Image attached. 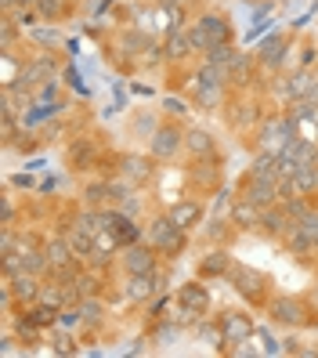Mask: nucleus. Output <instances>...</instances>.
Instances as JSON below:
<instances>
[{
  "label": "nucleus",
  "mask_w": 318,
  "mask_h": 358,
  "mask_svg": "<svg viewBox=\"0 0 318 358\" xmlns=\"http://www.w3.org/2000/svg\"><path fill=\"white\" fill-rule=\"evenodd\" d=\"M221 333H224L228 344H243V341L253 336V322L246 319L243 311H224L221 315Z\"/></svg>",
  "instance_id": "nucleus-1"
},
{
  "label": "nucleus",
  "mask_w": 318,
  "mask_h": 358,
  "mask_svg": "<svg viewBox=\"0 0 318 358\" xmlns=\"http://www.w3.org/2000/svg\"><path fill=\"white\" fill-rule=\"evenodd\" d=\"M185 145V134L178 127H159L156 138H152V156L156 159H174Z\"/></svg>",
  "instance_id": "nucleus-2"
},
{
  "label": "nucleus",
  "mask_w": 318,
  "mask_h": 358,
  "mask_svg": "<svg viewBox=\"0 0 318 358\" xmlns=\"http://www.w3.org/2000/svg\"><path fill=\"white\" fill-rule=\"evenodd\" d=\"M181 231L185 228H178L171 217H163V221H156L152 228H148V239H152L159 250H178L181 246Z\"/></svg>",
  "instance_id": "nucleus-3"
},
{
  "label": "nucleus",
  "mask_w": 318,
  "mask_h": 358,
  "mask_svg": "<svg viewBox=\"0 0 318 358\" xmlns=\"http://www.w3.org/2000/svg\"><path fill=\"white\" fill-rule=\"evenodd\" d=\"M318 188V156L296 163V174H293V192L296 196H311Z\"/></svg>",
  "instance_id": "nucleus-4"
},
{
  "label": "nucleus",
  "mask_w": 318,
  "mask_h": 358,
  "mask_svg": "<svg viewBox=\"0 0 318 358\" xmlns=\"http://www.w3.org/2000/svg\"><path fill=\"white\" fill-rule=\"evenodd\" d=\"M286 98H289V101H315V98H318V76H311V73H293L289 87H286Z\"/></svg>",
  "instance_id": "nucleus-5"
},
{
  "label": "nucleus",
  "mask_w": 318,
  "mask_h": 358,
  "mask_svg": "<svg viewBox=\"0 0 318 358\" xmlns=\"http://www.w3.org/2000/svg\"><path fill=\"white\" fill-rule=\"evenodd\" d=\"M246 199L253 203V206H261V210H268L275 199H282L279 196V181H253L250 178V188H246Z\"/></svg>",
  "instance_id": "nucleus-6"
},
{
  "label": "nucleus",
  "mask_w": 318,
  "mask_h": 358,
  "mask_svg": "<svg viewBox=\"0 0 318 358\" xmlns=\"http://www.w3.org/2000/svg\"><path fill=\"white\" fill-rule=\"evenodd\" d=\"M231 282H236V289L246 293V297H257L261 293V275L246 264H231Z\"/></svg>",
  "instance_id": "nucleus-7"
},
{
  "label": "nucleus",
  "mask_w": 318,
  "mask_h": 358,
  "mask_svg": "<svg viewBox=\"0 0 318 358\" xmlns=\"http://www.w3.org/2000/svg\"><path fill=\"white\" fill-rule=\"evenodd\" d=\"M40 289H44V286L36 282L33 271H18V275H11V293H15L18 301H36Z\"/></svg>",
  "instance_id": "nucleus-8"
},
{
  "label": "nucleus",
  "mask_w": 318,
  "mask_h": 358,
  "mask_svg": "<svg viewBox=\"0 0 318 358\" xmlns=\"http://www.w3.org/2000/svg\"><path fill=\"white\" fill-rule=\"evenodd\" d=\"M123 268L131 271V275H148V271L156 268V257H152V250H127V257H123Z\"/></svg>",
  "instance_id": "nucleus-9"
},
{
  "label": "nucleus",
  "mask_w": 318,
  "mask_h": 358,
  "mask_svg": "<svg viewBox=\"0 0 318 358\" xmlns=\"http://www.w3.org/2000/svg\"><path fill=\"white\" fill-rule=\"evenodd\" d=\"M271 319L296 326V322H304V304H301V301H275V304H271Z\"/></svg>",
  "instance_id": "nucleus-10"
},
{
  "label": "nucleus",
  "mask_w": 318,
  "mask_h": 358,
  "mask_svg": "<svg viewBox=\"0 0 318 358\" xmlns=\"http://www.w3.org/2000/svg\"><path fill=\"white\" fill-rule=\"evenodd\" d=\"M55 66H51V62L48 58H40V62H33V66L29 69H22V76H18L15 83H18V87H36V83H48V73H51Z\"/></svg>",
  "instance_id": "nucleus-11"
},
{
  "label": "nucleus",
  "mask_w": 318,
  "mask_h": 358,
  "mask_svg": "<svg viewBox=\"0 0 318 358\" xmlns=\"http://www.w3.org/2000/svg\"><path fill=\"white\" fill-rule=\"evenodd\" d=\"M199 26H203L206 36H210V48H217V44H224V40H228V22H224L221 15H203Z\"/></svg>",
  "instance_id": "nucleus-12"
},
{
  "label": "nucleus",
  "mask_w": 318,
  "mask_h": 358,
  "mask_svg": "<svg viewBox=\"0 0 318 358\" xmlns=\"http://www.w3.org/2000/svg\"><path fill=\"white\" fill-rule=\"evenodd\" d=\"M156 293V275L148 271V275H131V286H127V297L131 301H148Z\"/></svg>",
  "instance_id": "nucleus-13"
},
{
  "label": "nucleus",
  "mask_w": 318,
  "mask_h": 358,
  "mask_svg": "<svg viewBox=\"0 0 318 358\" xmlns=\"http://www.w3.org/2000/svg\"><path fill=\"white\" fill-rule=\"evenodd\" d=\"M185 149H188V152H196V156H214V141H210L206 131L192 127V131L185 134Z\"/></svg>",
  "instance_id": "nucleus-14"
},
{
  "label": "nucleus",
  "mask_w": 318,
  "mask_h": 358,
  "mask_svg": "<svg viewBox=\"0 0 318 358\" xmlns=\"http://www.w3.org/2000/svg\"><path fill=\"white\" fill-rule=\"evenodd\" d=\"M44 254H48V261H51V268H55V271L69 268V264H73V257H76L69 243H51V246L44 250Z\"/></svg>",
  "instance_id": "nucleus-15"
},
{
  "label": "nucleus",
  "mask_w": 318,
  "mask_h": 358,
  "mask_svg": "<svg viewBox=\"0 0 318 358\" xmlns=\"http://www.w3.org/2000/svg\"><path fill=\"white\" fill-rule=\"evenodd\" d=\"M33 8H36V18H44V22H55V18H62L69 11L66 0H36Z\"/></svg>",
  "instance_id": "nucleus-16"
},
{
  "label": "nucleus",
  "mask_w": 318,
  "mask_h": 358,
  "mask_svg": "<svg viewBox=\"0 0 318 358\" xmlns=\"http://www.w3.org/2000/svg\"><path fill=\"white\" fill-rule=\"evenodd\" d=\"M199 214H203L199 203H178V206L171 210V221H174L178 228H188L192 221H199Z\"/></svg>",
  "instance_id": "nucleus-17"
},
{
  "label": "nucleus",
  "mask_w": 318,
  "mask_h": 358,
  "mask_svg": "<svg viewBox=\"0 0 318 358\" xmlns=\"http://www.w3.org/2000/svg\"><path fill=\"white\" fill-rule=\"evenodd\" d=\"M261 217H264V210H261V206H253L250 199H243V203L236 206V224H243V228L261 224Z\"/></svg>",
  "instance_id": "nucleus-18"
},
{
  "label": "nucleus",
  "mask_w": 318,
  "mask_h": 358,
  "mask_svg": "<svg viewBox=\"0 0 318 358\" xmlns=\"http://www.w3.org/2000/svg\"><path fill=\"white\" fill-rule=\"evenodd\" d=\"M181 301L188 304V311L196 315V311L206 308V289H203V286H185V289H181Z\"/></svg>",
  "instance_id": "nucleus-19"
},
{
  "label": "nucleus",
  "mask_w": 318,
  "mask_h": 358,
  "mask_svg": "<svg viewBox=\"0 0 318 358\" xmlns=\"http://www.w3.org/2000/svg\"><path fill=\"white\" fill-rule=\"evenodd\" d=\"M44 268H51L48 254H33V250H26V254H22V271H33V275H40Z\"/></svg>",
  "instance_id": "nucleus-20"
},
{
  "label": "nucleus",
  "mask_w": 318,
  "mask_h": 358,
  "mask_svg": "<svg viewBox=\"0 0 318 358\" xmlns=\"http://www.w3.org/2000/svg\"><path fill=\"white\" fill-rule=\"evenodd\" d=\"M40 301H44L48 308H62L69 297H66V293H62L58 286H44V289H40Z\"/></svg>",
  "instance_id": "nucleus-21"
},
{
  "label": "nucleus",
  "mask_w": 318,
  "mask_h": 358,
  "mask_svg": "<svg viewBox=\"0 0 318 358\" xmlns=\"http://www.w3.org/2000/svg\"><path fill=\"white\" fill-rule=\"evenodd\" d=\"M123 166H127V174H131V178H141V181L148 178V163L145 159H134L131 156V159H123Z\"/></svg>",
  "instance_id": "nucleus-22"
},
{
  "label": "nucleus",
  "mask_w": 318,
  "mask_h": 358,
  "mask_svg": "<svg viewBox=\"0 0 318 358\" xmlns=\"http://www.w3.org/2000/svg\"><path fill=\"white\" fill-rule=\"evenodd\" d=\"M279 55H282V40H271V44L264 48V66H279Z\"/></svg>",
  "instance_id": "nucleus-23"
},
{
  "label": "nucleus",
  "mask_w": 318,
  "mask_h": 358,
  "mask_svg": "<svg viewBox=\"0 0 318 358\" xmlns=\"http://www.w3.org/2000/svg\"><path fill=\"white\" fill-rule=\"evenodd\" d=\"M228 268V257L224 254H210V261L203 264V275H214V271H224Z\"/></svg>",
  "instance_id": "nucleus-24"
},
{
  "label": "nucleus",
  "mask_w": 318,
  "mask_h": 358,
  "mask_svg": "<svg viewBox=\"0 0 318 358\" xmlns=\"http://www.w3.org/2000/svg\"><path fill=\"white\" fill-rule=\"evenodd\" d=\"M33 40H40V44L55 48V44H58V33H40V29H33Z\"/></svg>",
  "instance_id": "nucleus-25"
},
{
  "label": "nucleus",
  "mask_w": 318,
  "mask_h": 358,
  "mask_svg": "<svg viewBox=\"0 0 318 358\" xmlns=\"http://www.w3.org/2000/svg\"><path fill=\"white\" fill-rule=\"evenodd\" d=\"M29 319H33L36 326H48V322H55V315H51V311H33Z\"/></svg>",
  "instance_id": "nucleus-26"
},
{
  "label": "nucleus",
  "mask_w": 318,
  "mask_h": 358,
  "mask_svg": "<svg viewBox=\"0 0 318 358\" xmlns=\"http://www.w3.org/2000/svg\"><path fill=\"white\" fill-rule=\"evenodd\" d=\"M98 311H101V308H98L94 301H87V304L80 308V315H87V319H98Z\"/></svg>",
  "instance_id": "nucleus-27"
},
{
  "label": "nucleus",
  "mask_w": 318,
  "mask_h": 358,
  "mask_svg": "<svg viewBox=\"0 0 318 358\" xmlns=\"http://www.w3.org/2000/svg\"><path fill=\"white\" fill-rule=\"evenodd\" d=\"M315 304H318V289H315Z\"/></svg>",
  "instance_id": "nucleus-28"
}]
</instances>
